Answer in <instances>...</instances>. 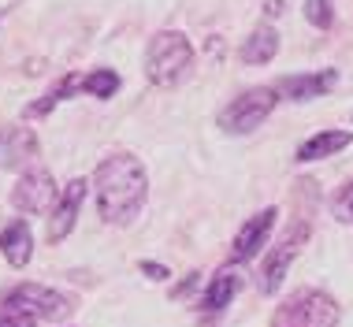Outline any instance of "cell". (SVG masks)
<instances>
[{"mask_svg":"<svg viewBox=\"0 0 353 327\" xmlns=\"http://www.w3.org/2000/svg\"><path fill=\"white\" fill-rule=\"evenodd\" d=\"M93 194H97V212L104 224H134L149 197V175L141 160L130 152H116V157L101 160V168L93 171Z\"/></svg>","mask_w":353,"mask_h":327,"instance_id":"cell-1","label":"cell"},{"mask_svg":"<svg viewBox=\"0 0 353 327\" xmlns=\"http://www.w3.org/2000/svg\"><path fill=\"white\" fill-rule=\"evenodd\" d=\"M194 71V45L183 30H160L145 49V79L160 90L183 86Z\"/></svg>","mask_w":353,"mask_h":327,"instance_id":"cell-2","label":"cell"},{"mask_svg":"<svg viewBox=\"0 0 353 327\" xmlns=\"http://www.w3.org/2000/svg\"><path fill=\"white\" fill-rule=\"evenodd\" d=\"M339 324V305L323 290H298L290 294L279 309L272 313V327H335Z\"/></svg>","mask_w":353,"mask_h":327,"instance_id":"cell-3","label":"cell"},{"mask_svg":"<svg viewBox=\"0 0 353 327\" xmlns=\"http://www.w3.org/2000/svg\"><path fill=\"white\" fill-rule=\"evenodd\" d=\"M4 309L34 316L37 324L41 320L56 324V320H68V316L74 313V297L68 290H56V286H45V283H23L4 297Z\"/></svg>","mask_w":353,"mask_h":327,"instance_id":"cell-4","label":"cell"},{"mask_svg":"<svg viewBox=\"0 0 353 327\" xmlns=\"http://www.w3.org/2000/svg\"><path fill=\"white\" fill-rule=\"evenodd\" d=\"M275 104H279L275 86H253V90L238 93V97L219 112V130L223 134H253L275 112Z\"/></svg>","mask_w":353,"mask_h":327,"instance_id":"cell-5","label":"cell"},{"mask_svg":"<svg viewBox=\"0 0 353 327\" xmlns=\"http://www.w3.org/2000/svg\"><path fill=\"white\" fill-rule=\"evenodd\" d=\"M309 235H312V224L294 219L290 230L279 238V246L272 249V257L264 261V272H261V290H264V294H275V290H279V283L286 279V272H290V264H294V257L301 253V246L309 242Z\"/></svg>","mask_w":353,"mask_h":327,"instance_id":"cell-6","label":"cell"},{"mask_svg":"<svg viewBox=\"0 0 353 327\" xmlns=\"http://www.w3.org/2000/svg\"><path fill=\"white\" fill-rule=\"evenodd\" d=\"M56 201H60V190L45 168L23 171L12 190V205L19 212H45V208H56Z\"/></svg>","mask_w":353,"mask_h":327,"instance_id":"cell-7","label":"cell"},{"mask_svg":"<svg viewBox=\"0 0 353 327\" xmlns=\"http://www.w3.org/2000/svg\"><path fill=\"white\" fill-rule=\"evenodd\" d=\"M41 141L30 127H4L0 130V168L8 171H23L26 164L37 160Z\"/></svg>","mask_w":353,"mask_h":327,"instance_id":"cell-8","label":"cell"},{"mask_svg":"<svg viewBox=\"0 0 353 327\" xmlns=\"http://www.w3.org/2000/svg\"><path fill=\"white\" fill-rule=\"evenodd\" d=\"M339 86V71L335 67H323V71H312V75H286L275 86V93L286 101H316L323 93H331Z\"/></svg>","mask_w":353,"mask_h":327,"instance_id":"cell-9","label":"cell"},{"mask_svg":"<svg viewBox=\"0 0 353 327\" xmlns=\"http://www.w3.org/2000/svg\"><path fill=\"white\" fill-rule=\"evenodd\" d=\"M275 216H279V208H261L256 216H250L242 224V230L234 235V246H231V261H250V257L261 253V246L268 242L272 227H275Z\"/></svg>","mask_w":353,"mask_h":327,"instance_id":"cell-10","label":"cell"},{"mask_svg":"<svg viewBox=\"0 0 353 327\" xmlns=\"http://www.w3.org/2000/svg\"><path fill=\"white\" fill-rule=\"evenodd\" d=\"M85 186H90L85 179H71V186L60 194V201H56V208L49 216V242L52 246L63 242V238L74 230V224H79V208L85 201Z\"/></svg>","mask_w":353,"mask_h":327,"instance_id":"cell-11","label":"cell"},{"mask_svg":"<svg viewBox=\"0 0 353 327\" xmlns=\"http://www.w3.org/2000/svg\"><path fill=\"white\" fill-rule=\"evenodd\" d=\"M0 253L12 268H26L34 257V235H30V224L26 219H12L0 235Z\"/></svg>","mask_w":353,"mask_h":327,"instance_id":"cell-12","label":"cell"},{"mask_svg":"<svg viewBox=\"0 0 353 327\" xmlns=\"http://www.w3.org/2000/svg\"><path fill=\"white\" fill-rule=\"evenodd\" d=\"M350 141H353L350 130H320V134H312L309 141H301L298 152H294V160H298V164H309V160L335 157V152H342Z\"/></svg>","mask_w":353,"mask_h":327,"instance_id":"cell-13","label":"cell"},{"mask_svg":"<svg viewBox=\"0 0 353 327\" xmlns=\"http://www.w3.org/2000/svg\"><path fill=\"white\" fill-rule=\"evenodd\" d=\"M275 52H279V34H275L272 26H256V30L245 37V45H242V60L253 63V67L272 63Z\"/></svg>","mask_w":353,"mask_h":327,"instance_id":"cell-14","label":"cell"},{"mask_svg":"<svg viewBox=\"0 0 353 327\" xmlns=\"http://www.w3.org/2000/svg\"><path fill=\"white\" fill-rule=\"evenodd\" d=\"M79 90H82V75H63V79L56 82V86H52L49 93H45L41 101L26 104V112H23V115H26V119H37V115H49V112L56 108V104H60V101H68V97H74Z\"/></svg>","mask_w":353,"mask_h":327,"instance_id":"cell-15","label":"cell"},{"mask_svg":"<svg viewBox=\"0 0 353 327\" xmlns=\"http://www.w3.org/2000/svg\"><path fill=\"white\" fill-rule=\"evenodd\" d=\"M242 290V275L231 272V268H223L212 283H208V290H205V309L208 313H219V309H227L231 305V297Z\"/></svg>","mask_w":353,"mask_h":327,"instance_id":"cell-16","label":"cell"},{"mask_svg":"<svg viewBox=\"0 0 353 327\" xmlns=\"http://www.w3.org/2000/svg\"><path fill=\"white\" fill-rule=\"evenodd\" d=\"M82 90L90 93V97H116V90H119V75L112 71V67H97V71H90V75H82Z\"/></svg>","mask_w":353,"mask_h":327,"instance_id":"cell-17","label":"cell"},{"mask_svg":"<svg viewBox=\"0 0 353 327\" xmlns=\"http://www.w3.org/2000/svg\"><path fill=\"white\" fill-rule=\"evenodd\" d=\"M305 19H309V26H316V30H331L335 8H331V0H305Z\"/></svg>","mask_w":353,"mask_h":327,"instance_id":"cell-18","label":"cell"},{"mask_svg":"<svg viewBox=\"0 0 353 327\" xmlns=\"http://www.w3.org/2000/svg\"><path fill=\"white\" fill-rule=\"evenodd\" d=\"M335 219H342V224H353V182L335 197Z\"/></svg>","mask_w":353,"mask_h":327,"instance_id":"cell-19","label":"cell"},{"mask_svg":"<svg viewBox=\"0 0 353 327\" xmlns=\"http://www.w3.org/2000/svg\"><path fill=\"white\" fill-rule=\"evenodd\" d=\"M0 327H37L34 316H23V313H0Z\"/></svg>","mask_w":353,"mask_h":327,"instance_id":"cell-20","label":"cell"},{"mask_svg":"<svg viewBox=\"0 0 353 327\" xmlns=\"http://www.w3.org/2000/svg\"><path fill=\"white\" fill-rule=\"evenodd\" d=\"M141 272L149 279H168V268L164 264H152V261H141Z\"/></svg>","mask_w":353,"mask_h":327,"instance_id":"cell-21","label":"cell"},{"mask_svg":"<svg viewBox=\"0 0 353 327\" xmlns=\"http://www.w3.org/2000/svg\"><path fill=\"white\" fill-rule=\"evenodd\" d=\"M264 15H283V0H268V4H264Z\"/></svg>","mask_w":353,"mask_h":327,"instance_id":"cell-22","label":"cell"},{"mask_svg":"<svg viewBox=\"0 0 353 327\" xmlns=\"http://www.w3.org/2000/svg\"><path fill=\"white\" fill-rule=\"evenodd\" d=\"M4 15H8V8H0V19H4Z\"/></svg>","mask_w":353,"mask_h":327,"instance_id":"cell-23","label":"cell"}]
</instances>
